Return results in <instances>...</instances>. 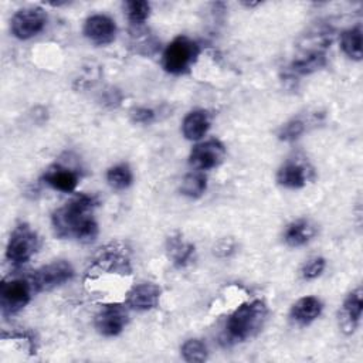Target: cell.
<instances>
[{"label":"cell","instance_id":"obj_27","mask_svg":"<svg viewBox=\"0 0 363 363\" xmlns=\"http://www.w3.org/2000/svg\"><path fill=\"white\" fill-rule=\"evenodd\" d=\"M155 113L152 109H147V108H136L133 112H132V119L138 123H147L153 119Z\"/></svg>","mask_w":363,"mask_h":363},{"label":"cell","instance_id":"obj_11","mask_svg":"<svg viewBox=\"0 0 363 363\" xmlns=\"http://www.w3.org/2000/svg\"><path fill=\"white\" fill-rule=\"evenodd\" d=\"M362 288L354 289L346 301L343 302L342 311H340V326L345 332H353L362 318V309H363V298H362Z\"/></svg>","mask_w":363,"mask_h":363},{"label":"cell","instance_id":"obj_17","mask_svg":"<svg viewBox=\"0 0 363 363\" xmlns=\"http://www.w3.org/2000/svg\"><path fill=\"white\" fill-rule=\"evenodd\" d=\"M315 235V228L308 220H296L291 223L284 234V240L289 247L306 244Z\"/></svg>","mask_w":363,"mask_h":363},{"label":"cell","instance_id":"obj_1","mask_svg":"<svg viewBox=\"0 0 363 363\" xmlns=\"http://www.w3.org/2000/svg\"><path fill=\"white\" fill-rule=\"evenodd\" d=\"M95 199L79 194L54 211L52 225L60 237H75L82 242L95 240L98 225L92 217Z\"/></svg>","mask_w":363,"mask_h":363},{"label":"cell","instance_id":"obj_15","mask_svg":"<svg viewBox=\"0 0 363 363\" xmlns=\"http://www.w3.org/2000/svg\"><path fill=\"white\" fill-rule=\"evenodd\" d=\"M320 311H322V303L318 298L305 296V298L298 299L294 303V306L291 309V316L296 322L306 325V323H311L312 320H315L320 315Z\"/></svg>","mask_w":363,"mask_h":363},{"label":"cell","instance_id":"obj_3","mask_svg":"<svg viewBox=\"0 0 363 363\" xmlns=\"http://www.w3.org/2000/svg\"><path fill=\"white\" fill-rule=\"evenodd\" d=\"M197 54V44L193 40L180 35L166 47L163 52V67L170 74H182L191 65Z\"/></svg>","mask_w":363,"mask_h":363},{"label":"cell","instance_id":"obj_20","mask_svg":"<svg viewBox=\"0 0 363 363\" xmlns=\"http://www.w3.org/2000/svg\"><path fill=\"white\" fill-rule=\"evenodd\" d=\"M206 187H207V180H206L204 174H201V173H189L182 182L180 190L184 196L191 197V199H197L204 193Z\"/></svg>","mask_w":363,"mask_h":363},{"label":"cell","instance_id":"obj_6","mask_svg":"<svg viewBox=\"0 0 363 363\" xmlns=\"http://www.w3.org/2000/svg\"><path fill=\"white\" fill-rule=\"evenodd\" d=\"M72 267L65 261H55L48 265L37 269L31 277L33 289L37 292L50 291L64 282H67L72 277Z\"/></svg>","mask_w":363,"mask_h":363},{"label":"cell","instance_id":"obj_22","mask_svg":"<svg viewBox=\"0 0 363 363\" xmlns=\"http://www.w3.org/2000/svg\"><path fill=\"white\" fill-rule=\"evenodd\" d=\"M106 180L113 189L122 190L132 183V172L126 164H116L108 170Z\"/></svg>","mask_w":363,"mask_h":363},{"label":"cell","instance_id":"obj_4","mask_svg":"<svg viewBox=\"0 0 363 363\" xmlns=\"http://www.w3.org/2000/svg\"><path fill=\"white\" fill-rule=\"evenodd\" d=\"M37 245L38 240L35 233L27 224H20L13 230L10 235L6 248V257L14 265L24 264L35 252Z\"/></svg>","mask_w":363,"mask_h":363},{"label":"cell","instance_id":"obj_26","mask_svg":"<svg viewBox=\"0 0 363 363\" xmlns=\"http://www.w3.org/2000/svg\"><path fill=\"white\" fill-rule=\"evenodd\" d=\"M325 268V259L320 257H315L312 259H309L303 268H302V277L305 279H313L316 277H319L322 274Z\"/></svg>","mask_w":363,"mask_h":363},{"label":"cell","instance_id":"obj_12","mask_svg":"<svg viewBox=\"0 0 363 363\" xmlns=\"http://www.w3.org/2000/svg\"><path fill=\"white\" fill-rule=\"evenodd\" d=\"M160 288L155 284H140L128 294L126 303L138 311H147L157 306Z\"/></svg>","mask_w":363,"mask_h":363},{"label":"cell","instance_id":"obj_13","mask_svg":"<svg viewBox=\"0 0 363 363\" xmlns=\"http://www.w3.org/2000/svg\"><path fill=\"white\" fill-rule=\"evenodd\" d=\"M47 184H50L52 189L60 190V191H65L69 193L77 187L78 183V176L77 173H74L71 169L60 166V164H54L51 166L44 177Z\"/></svg>","mask_w":363,"mask_h":363},{"label":"cell","instance_id":"obj_18","mask_svg":"<svg viewBox=\"0 0 363 363\" xmlns=\"http://www.w3.org/2000/svg\"><path fill=\"white\" fill-rule=\"evenodd\" d=\"M340 47L349 58H362V30L360 27H353L346 30L340 37Z\"/></svg>","mask_w":363,"mask_h":363},{"label":"cell","instance_id":"obj_24","mask_svg":"<svg viewBox=\"0 0 363 363\" xmlns=\"http://www.w3.org/2000/svg\"><path fill=\"white\" fill-rule=\"evenodd\" d=\"M125 10L130 23L142 24L149 17L150 4L142 0H130L125 3Z\"/></svg>","mask_w":363,"mask_h":363},{"label":"cell","instance_id":"obj_5","mask_svg":"<svg viewBox=\"0 0 363 363\" xmlns=\"http://www.w3.org/2000/svg\"><path fill=\"white\" fill-rule=\"evenodd\" d=\"M33 291L31 281L21 278L4 279L0 288L1 311L4 315H14L21 311L30 301Z\"/></svg>","mask_w":363,"mask_h":363},{"label":"cell","instance_id":"obj_14","mask_svg":"<svg viewBox=\"0 0 363 363\" xmlns=\"http://www.w3.org/2000/svg\"><path fill=\"white\" fill-rule=\"evenodd\" d=\"M277 180L281 186L288 189H299L306 184L308 170L303 164L296 162L285 163L277 174Z\"/></svg>","mask_w":363,"mask_h":363},{"label":"cell","instance_id":"obj_19","mask_svg":"<svg viewBox=\"0 0 363 363\" xmlns=\"http://www.w3.org/2000/svg\"><path fill=\"white\" fill-rule=\"evenodd\" d=\"M194 247L191 244L183 242L180 237H169L167 240V251L173 258V262L179 267L184 265L190 259Z\"/></svg>","mask_w":363,"mask_h":363},{"label":"cell","instance_id":"obj_7","mask_svg":"<svg viewBox=\"0 0 363 363\" xmlns=\"http://www.w3.org/2000/svg\"><path fill=\"white\" fill-rule=\"evenodd\" d=\"M47 16L40 7H28L18 10L11 18V33L20 40L37 35L45 26Z\"/></svg>","mask_w":363,"mask_h":363},{"label":"cell","instance_id":"obj_2","mask_svg":"<svg viewBox=\"0 0 363 363\" xmlns=\"http://www.w3.org/2000/svg\"><path fill=\"white\" fill-rule=\"evenodd\" d=\"M267 316V308L261 301L247 302L238 306L228 319V335L235 340L251 337L262 326Z\"/></svg>","mask_w":363,"mask_h":363},{"label":"cell","instance_id":"obj_10","mask_svg":"<svg viewBox=\"0 0 363 363\" xmlns=\"http://www.w3.org/2000/svg\"><path fill=\"white\" fill-rule=\"evenodd\" d=\"M84 34L95 44L104 45L113 41L116 34L115 21L104 14H95L86 18Z\"/></svg>","mask_w":363,"mask_h":363},{"label":"cell","instance_id":"obj_16","mask_svg":"<svg viewBox=\"0 0 363 363\" xmlns=\"http://www.w3.org/2000/svg\"><path fill=\"white\" fill-rule=\"evenodd\" d=\"M210 126L208 115L204 111H193L183 121V135L189 140L201 139Z\"/></svg>","mask_w":363,"mask_h":363},{"label":"cell","instance_id":"obj_8","mask_svg":"<svg viewBox=\"0 0 363 363\" xmlns=\"http://www.w3.org/2000/svg\"><path fill=\"white\" fill-rule=\"evenodd\" d=\"M225 156V149L220 140L210 139L199 143L190 153V164L199 170L217 167Z\"/></svg>","mask_w":363,"mask_h":363},{"label":"cell","instance_id":"obj_9","mask_svg":"<svg viewBox=\"0 0 363 363\" xmlns=\"http://www.w3.org/2000/svg\"><path fill=\"white\" fill-rule=\"evenodd\" d=\"M128 322V312L122 305H108L95 318V326L104 336H115Z\"/></svg>","mask_w":363,"mask_h":363},{"label":"cell","instance_id":"obj_25","mask_svg":"<svg viewBox=\"0 0 363 363\" xmlns=\"http://www.w3.org/2000/svg\"><path fill=\"white\" fill-rule=\"evenodd\" d=\"M303 129H305V125L301 119H292L281 128L279 139L281 140H294L303 132Z\"/></svg>","mask_w":363,"mask_h":363},{"label":"cell","instance_id":"obj_21","mask_svg":"<svg viewBox=\"0 0 363 363\" xmlns=\"http://www.w3.org/2000/svg\"><path fill=\"white\" fill-rule=\"evenodd\" d=\"M323 65H325V54L320 51H313L309 55L295 61L292 64V69L298 74H309L319 69Z\"/></svg>","mask_w":363,"mask_h":363},{"label":"cell","instance_id":"obj_23","mask_svg":"<svg viewBox=\"0 0 363 363\" xmlns=\"http://www.w3.org/2000/svg\"><path fill=\"white\" fill-rule=\"evenodd\" d=\"M182 354L186 362H204L207 359V347L199 339H189L182 346Z\"/></svg>","mask_w":363,"mask_h":363}]
</instances>
